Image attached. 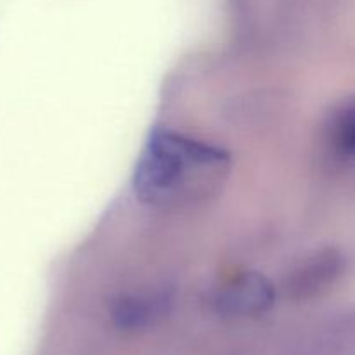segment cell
<instances>
[{
  "label": "cell",
  "mask_w": 355,
  "mask_h": 355,
  "mask_svg": "<svg viewBox=\"0 0 355 355\" xmlns=\"http://www.w3.org/2000/svg\"><path fill=\"white\" fill-rule=\"evenodd\" d=\"M343 269V259L335 250L315 253L293 276V290L300 295H312L338 279Z\"/></svg>",
  "instance_id": "obj_3"
},
{
  "label": "cell",
  "mask_w": 355,
  "mask_h": 355,
  "mask_svg": "<svg viewBox=\"0 0 355 355\" xmlns=\"http://www.w3.org/2000/svg\"><path fill=\"white\" fill-rule=\"evenodd\" d=\"M272 284L259 272H245L232 277L215 295L217 311L231 318H248L269 311L274 304Z\"/></svg>",
  "instance_id": "obj_2"
},
{
  "label": "cell",
  "mask_w": 355,
  "mask_h": 355,
  "mask_svg": "<svg viewBox=\"0 0 355 355\" xmlns=\"http://www.w3.org/2000/svg\"><path fill=\"white\" fill-rule=\"evenodd\" d=\"M326 135L338 158L355 163V99L343 103L333 113Z\"/></svg>",
  "instance_id": "obj_4"
},
{
  "label": "cell",
  "mask_w": 355,
  "mask_h": 355,
  "mask_svg": "<svg viewBox=\"0 0 355 355\" xmlns=\"http://www.w3.org/2000/svg\"><path fill=\"white\" fill-rule=\"evenodd\" d=\"M231 156L218 146L173 130H155L134 172L139 200L162 210H191L224 189Z\"/></svg>",
  "instance_id": "obj_1"
},
{
  "label": "cell",
  "mask_w": 355,
  "mask_h": 355,
  "mask_svg": "<svg viewBox=\"0 0 355 355\" xmlns=\"http://www.w3.org/2000/svg\"><path fill=\"white\" fill-rule=\"evenodd\" d=\"M158 312V304L142 298H125L116 305L114 318L123 328H139Z\"/></svg>",
  "instance_id": "obj_5"
}]
</instances>
